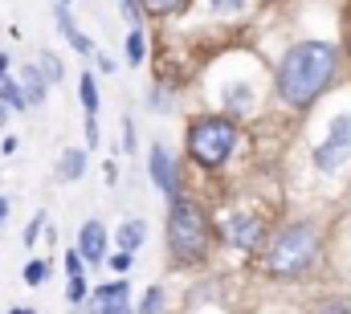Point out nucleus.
I'll return each instance as SVG.
<instances>
[{
	"label": "nucleus",
	"instance_id": "1",
	"mask_svg": "<svg viewBox=\"0 0 351 314\" xmlns=\"http://www.w3.org/2000/svg\"><path fill=\"white\" fill-rule=\"evenodd\" d=\"M335 66H339L335 45H327V41H302L278 66V94L290 106H306V102H315V94L327 82L335 78Z\"/></svg>",
	"mask_w": 351,
	"mask_h": 314
},
{
	"label": "nucleus",
	"instance_id": "2",
	"mask_svg": "<svg viewBox=\"0 0 351 314\" xmlns=\"http://www.w3.org/2000/svg\"><path fill=\"white\" fill-rule=\"evenodd\" d=\"M168 245H172L176 261L192 265V261H204L208 253V221L196 204L188 200H172V213H168Z\"/></svg>",
	"mask_w": 351,
	"mask_h": 314
},
{
	"label": "nucleus",
	"instance_id": "3",
	"mask_svg": "<svg viewBox=\"0 0 351 314\" xmlns=\"http://www.w3.org/2000/svg\"><path fill=\"white\" fill-rule=\"evenodd\" d=\"M319 253V229L315 225H290L269 245V274L278 278H298Z\"/></svg>",
	"mask_w": 351,
	"mask_h": 314
},
{
	"label": "nucleus",
	"instance_id": "4",
	"mask_svg": "<svg viewBox=\"0 0 351 314\" xmlns=\"http://www.w3.org/2000/svg\"><path fill=\"white\" fill-rule=\"evenodd\" d=\"M233 143H237V127L221 114H208V119H196L188 127V156L204 167H221L225 159L233 156Z\"/></svg>",
	"mask_w": 351,
	"mask_h": 314
},
{
	"label": "nucleus",
	"instance_id": "5",
	"mask_svg": "<svg viewBox=\"0 0 351 314\" xmlns=\"http://www.w3.org/2000/svg\"><path fill=\"white\" fill-rule=\"evenodd\" d=\"M348 156H351V114H335L331 127H327V139L315 147V167L335 171Z\"/></svg>",
	"mask_w": 351,
	"mask_h": 314
},
{
	"label": "nucleus",
	"instance_id": "6",
	"mask_svg": "<svg viewBox=\"0 0 351 314\" xmlns=\"http://www.w3.org/2000/svg\"><path fill=\"white\" fill-rule=\"evenodd\" d=\"M225 233H229L233 245H241V249H258L265 241V221L258 213H237V217L225 225Z\"/></svg>",
	"mask_w": 351,
	"mask_h": 314
},
{
	"label": "nucleus",
	"instance_id": "7",
	"mask_svg": "<svg viewBox=\"0 0 351 314\" xmlns=\"http://www.w3.org/2000/svg\"><path fill=\"white\" fill-rule=\"evenodd\" d=\"M147 167H152V180H156V188L164 192V196H172L176 200V163H172V156H168V147H152V156H147Z\"/></svg>",
	"mask_w": 351,
	"mask_h": 314
},
{
	"label": "nucleus",
	"instance_id": "8",
	"mask_svg": "<svg viewBox=\"0 0 351 314\" xmlns=\"http://www.w3.org/2000/svg\"><path fill=\"white\" fill-rule=\"evenodd\" d=\"M90 311H94V314H131V311H127V282L98 286V290H94V298H90Z\"/></svg>",
	"mask_w": 351,
	"mask_h": 314
},
{
	"label": "nucleus",
	"instance_id": "9",
	"mask_svg": "<svg viewBox=\"0 0 351 314\" xmlns=\"http://www.w3.org/2000/svg\"><path fill=\"white\" fill-rule=\"evenodd\" d=\"M78 257H86L94 265L106 257V229H102V221H86L82 225V233H78Z\"/></svg>",
	"mask_w": 351,
	"mask_h": 314
},
{
	"label": "nucleus",
	"instance_id": "10",
	"mask_svg": "<svg viewBox=\"0 0 351 314\" xmlns=\"http://www.w3.org/2000/svg\"><path fill=\"white\" fill-rule=\"evenodd\" d=\"M58 29L66 33V41H70L78 53H94V41H90L86 33H78V25H74V16H70V8H66V4H58Z\"/></svg>",
	"mask_w": 351,
	"mask_h": 314
},
{
	"label": "nucleus",
	"instance_id": "11",
	"mask_svg": "<svg viewBox=\"0 0 351 314\" xmlns=\"http://www.w3.org/2000/svg\"><path fill=\"white\" fill-rule=\"evenodd\" d=\"M21 86H25V102H29V106H41V102H45V74H41L37 66H29V70L21 74Z\"/></svg>",
	"mask_w": 351,
	"mask_h": 314
},
{
	"label": "nucleus",
	"instance_id": "12",
	"mask_svg": "<svg viewBox=\"0 0 351 314\" xmlns=\"http://www.w3.org/2000/svg\"><path fill=\"white\" fill-rule=\"evenodd\" d=\"M143 237H147V225H143V221H127V225L119 229V253H135V249L143 245Z\"/></svg>",
	"mask_w": 351,
	"mask_h": 314
},
{
	"label": "nucleus",
	"instance_id": "13",
	"mask_svg": "<svg viewBox=\"0 0 351 314\" xmlns=\"http://www.w3.org/2000/svg\"><path fill=\"white\" fill-rule=\"evenodd\" d=\"M82 171H86V156H82L78 147H70V152L62 156V163H58V176H62V180H78Z\"/></svg>",
	"mask_w": 351,
	"mask_h": 314
},
{
	"label": "nucleus",
	"instance_id": "14",
	"mask_svg": "<svg viewBox=\"0 0 351 314\" xmlns=\"http://www.w3.org/2000/svg\"><path fill=\"white\" fill-rule=\"evenodd\" d=\"M0 102L4 106H12V110H25L29 102H25V90H21V82H12L8 74L0 78Z\"/></svg>",
	"mask_w": 351,
	"mask_h": 314
},
{
	"label": "nucleus",
	"instance_id": "15",
	"mask_svg": "<svg viewBox=\"0 0 351 314\" xmlns=\"http://www.w3.org/2000/svg\"><path fill=\"white\" fill-rule=\"evenodd\" d=\"M78 94H82L86 114H98V86H94V74H82V78H78Z\"/></svg>",
	"mask_w": 351,
	"mask_h": 314
},
{
	"label": "nucleus",
	"instance_id": "16",
	"mask_svg": "<svg viewBox=\"0 0 351 314\" xmlns=\"http://www.w3.org/2000/svg\"><path fill=\"white\" fill-rule=\"evenodd\" d=\"M143 45H147V41H143V33H139V29H131V37H127V62H131V66H139V62H143Z\"/></svg>",
	"mask_w": 351,
	"mask_h": 314
},
{
	"label": "nucleus",
	"instance_id": "17",
	"mask_svg": "<svg viewBox=\"0 0 351 314\" xmlns=\"http://www.w3.org/2000/svg\"><path fill=\"white\" fill-rule=\"evenodd\" d=\"M160 306H164V290L152 286V290L143 294V302H139V314H160Z\"/></svg>",
	"mask_w": 351,
	"mask_h": 314
},
{
	"label": "nucleus",
	"instance_id": "18",
	"mask_svg": "<svg viewBox=\"0 0 351 314\" xmlns=\"http://www.w3.org/2000/svg\"><path fill=\"white\" fill-rule=\"evenodd\" d=\"M45 278H49V261H29V265H25V282H29V286H41Z\"/></svg>",
	"mask_w": 351,
	"mask_h": 314
},
{
	"label": "nucleus",
	"instance_id": "19",
	"mask_svg": "<svg viewBox=\"0 0 351 314\" xmlns=\"http://www.w3.org/2000/svg\"><path fill=\"white\" fill-rule=\"evenodd\" d=\"M37 70H41V74H45V82H62V62H58V58H53V53H45V58H41V66H37Z\"/></svg>",
	"mask_w": 351,
	"mask_h": 314
},
{
	"label": "nucleus",
	"instance_id": "20",
	"mask_svg": "<svg viewBox=\"0 0 351 314\" xmlns=\"http://www.w3.org/2000/svg\"><path fill=\"white\" fill-rule=\"evenodd\" d=\"M66 294H70V302L78 306V302L86 298V274H74V278H70V290H66Z\"/></svg>",
	"mask_w": 351,
	"mask_h": 314
},
{
	"label": "nucleus",
	"instance_id": "21",
	"mask_svg": "<svg viewBox=\"0 0 351 314\" xmlns=\"http://www.w3.org/2000/svg\"><path fill=\"white\" fill-rule=\"evenodd\" d=\"M143 4H147L152 12H160V16H164V12H176V8H180L184 0H143Z\"/></svg>",
	"mask_w": 351,
	"mask_h": 314
},
{
	"label": "nucleus",
	"instance_id": "22",
	"mask_svg": "<svg viewBox=\"0 0 351 314\" xmlns=\"http://www.w3.org/2000/svg\"><path fill=\"white\" fill-rule=\"evenodd\" d=\"M131 261H135V253H114V257H110V269H114V274H127Z\"/></svg>",
	"mask_w": 351,
	"mask_h": 314
},
{
	"label": "nucleus",
	"instance_id": "23",
	"mask_svg": "<svg viewBox=\"0 0 351 314\" xmlns=\"http://www.w3.org/2000/svg\"><path fill=\"white\" fill-rule=\"evenodd\" d=\"M119 8H123V16L131 21V25H139L143 16H139V0H119Z\"/></svg>",
	"mask_w": 351,
	"mask_h": 314
},
{
	"label": "nucleus",
	"instance_id": "24",
	"mask_svg": "<svg viewBox=\"0 0 351 314\" xmlns=\"http://www.w3.org/2000/svg\"><path fill=\"white\" fill-rule=\"evenodd\" d=\"M41 225H45V213H37V217L29 221V229H25V245H33V241H37V233H41Z\"/></svg>",
	"mask_w": 351,
	"mask_h": 314
},
{
	"label": "nucleus",
	"instance_id": "25",
	"mask_svg": "<svg viewBox=\"0 0 351 314\" xmlns=\"http://www.w3.org/2000/svg\"><path fill=\"white\" fill-rule=\"evenodd\" d=\"M86 143L98 147V119H94V114H86Z\"/></svg>",
	"mask_w": 351,
	"mask_h": 314
},
{
	"label": "nucleus",
	"instance_id": "26",
	"mask_svg": "<svg viewBox=\"0 0 351 314\" xmlns=\"http://www.w3.org/2000/svg\"><path fill=\"white\" fill-rule=\"evenodd\" d=\"M123 143H127V152H135V127H131V119H123Z\"/></svg>",
	"mask_w": 351,
	"mask_h": 314
},
{
	"label": "nucleus",
	"instance_id": "27",
	"mask_svg": "<svg viewBox=\"0 0 351 314\" xmlns=\"http://www.w3.org/2000/svg\"><path fill=\"white\" fill-rule=\"evenodd\" d=\"M319 314H351L348 302H327V306H319Z\"/></svg>",
	"mask_w": 351,
	"mask_h": 314
},
{
	"label": "nucleus",
	"instance_id": "28",
	"mask_svg": "<svg viewBox=\"0 0 351 314\" xmlns=\"http://www.w3.org/2000/svg\"><path fill=\"white\" fill-rule=\"evenodd\" d=\"M245 0H213V8H221V12H237Z\"/></svg>",
	"mask_w": 351,
	"mask_h": 314
},
{
	"label": "nucleus",
	"instance_id": "29",
	"mask_svg": "<svg viewBox=\"0 0 351 314\" xmlns=\"http://www.w3.org/2000/svg\"><path fill=\"white\" fill-rule=\"evenodd\" d=\"M4 221H8V200L0 196V225H4Z\"/></svg>",
	"mask_w": 351,
	"mask_h": 314
},
{
	"label": "nucleus",
	"instance_id": "30",
	"mask_svg": "<svg viewBox=\"0 0 351 314\" xmlns=\"http://www.w3.org/2000/svg\"><path fill=\"white\" fill-rule=\"evenodd\" d=\"M8 74V53H0V78Z\"/></svg>",
	"mask_w": 351,
	"mask_h": 314
},
{
	"label": "nucleus",
	"instance_id": "31",
	"mask_svg": "<svg viewBox=\"0 0 351 314\" xmlns=\"http://www.w3.org/2000/svg\"><path fill=\"white\" fill-rule=\"evenodd\" d=\"M4 119H8V106H4V102H0V127H4Z\"/></svg>",
	"mask_w": 351,
	"mask_h": 314
},
{
	"label": "nucleus",
	"instance_id": "32",
	"mask_svg": "<svg viewBox=\"0 0 351 314\" xmlns=\"http://www.w3.org/2000/svg\"><path fill=\"white\" fill-rule=\"evenodd\" d=\"M12 314H33V311H29V306H21V311H12Z\"/></svg>",
	"mask_w": 351,
	"mask_h": 314
},
{
	"label": "nucleus",
	"instance_id": "33",
	"mask_svg": "<svg viewBox=\"0 0 351 314\" xmlns=\"http://www.w3.org/2000/svg\"><path fill=\"white\" fill-rule=\"evenodd\" d=\"M62 4H66V0H62Z\"/></svg>",
	"mask_w": 351,
	"mask_h": 314
}]
</instances>
